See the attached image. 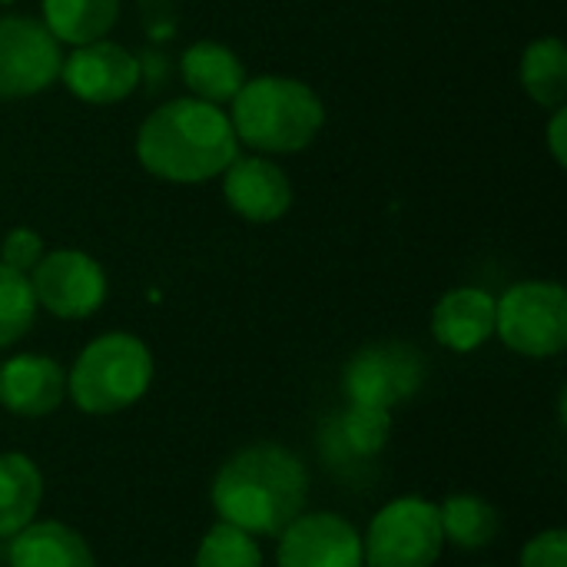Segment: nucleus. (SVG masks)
<instances>
[{
	"instance_id": "1",
	"label": "nucleus",
	"mask_w": 567,
	"mask_h": 567,
	"mask_svg": "<svg viewBox=\"0 0 567 567\" xmlns=\"http://www.w3.org/2000/svg\"><path fill=\"white\" fill-rule=\"evenodd\" d=\"M213 508L219 522L243 532L279 538L306 508L309 472L296 452L259 442L236 452L213 478Z\"/></svg>"
},
{
	"instance_id": "2",
	"label": "nucleus",
	"mask_w": 567,
	"mask_h": 567,
	"mask_svg": "<svg viewBox=\"0 0 567 567\" xmlns=\"http://www.w3.org/2000/svg\"><path fill=\"white\" fill-rule=\"evenodd\" d=\"M143 169L169 183H203L239 156L229 116L206 100H173L153 110L136 133Z\"/></svg>"
},
{
	"instance_id": "3",
	"label": "nucleus",
	"mask_w": 567,
	"mask_h": 567,
	"mask_svg": "<svg viewBox=\"0 0 567 567\" xmlns=\"http://www.w3.org/2000/svg\"><path fill=\"white\" fill-rule=\"evenodd\" d=\"M233 133L262 153H296L316 140L326 123L322 100L299 80L256 76L233 96Z\"/></svg>"
},
{
	"instance_id": "4",
	"label": "nucleus",
	"mask_w": 567,
	"mask_h": 567,
	"mask_svg": "<svg viewBox=\"0 0 567 567\" xmlns=\"http://www.w3.org/2000/svg\"><path fill=\"white\" fill-rule=\"evenodd\" d=\"M153 382V355L130 332L93 339L66 375L73 405L86 415H116L136 405Z\"/></svg>"
},
{
	"instance_id": "5",
	"label": "nucleus",
	"mask_w": 567,
	"mask_h": 567,
	"mask_svg": "<svg viewBox=\"0 0 567 567\" xmlns=\"http://www.w3.org/2000/svg\"><path fill=\"white\" fill-rule=\"evenodd\" d=\"M445 538L439 505L425 498H395L372 522L362 538L365 567H435Z\"/></svg>"
},
{
	"instance_id": "6",
	"label": "nucleus",
	"mask_w": 567,
	"mask_h": 567,
	"mask_svg": "<svg viewBox=\"0 0 567 567\" xmlns=\"http://www.w3.org/2000/svg\"><path fill=\"white\" fill-rule=\"evenodd\" d=\"M495 332L528 359H551L567 346V292L558 282H518L495 302Z\"/></svg>"
},
{
	"instance_id": "7",
	"label": "nucleus",
	"mask_w": 567,
	"mask_h": 567,
	"mask_svg": "<svg viewBox=\"0 0 567 567\" xmlns=\"http://www.w3.org/2000/svg\"><path fill=\"white\" fill-rule=\"evenodd\" d=\"M425 385V355L409 342H375L342 369V392L352 405L392 412Z\"/></svg>"
},
{
	"instance_id": "8",
	"label": "nucleus",
	"mask_w": 567,
	"mask_h": 567,
	"mask_svg": "<svg viewBox=\"0 0 567 567\" xmlns=\"http://www.w3.org/2000/svg\"><path fill=\"white\" fill-rule=\"evenodd\" d=\"M392 439V415L369 405L346 402L319 425V458L349 485H362Z\"/></svg>"
},
{
	"instance_id": "9",
	"label": "nucleus",
	"mask_w": 567,
	"mask_h": 567,
	"mask_svg": "<svg viewBox=\"0 0 567 567\" xmlns=\"http://www.w3.org/2000/svg\"><path fill=\"white\" fill-rule=\"evenodd\" d=\"M60 40L33 17L0 20V100L33 96L60 76Z\"/></svg>"
},
{
	"instance_id": "10",
	"label": "nucleus",
	"mask_w": 567,
	"mask_h": 567,
	"mask_svg": "<svg viewBox=\"0 0 567 567\" xmlns=\"http://www.w3.org/2000/svg\"><path fill=\"white\" fill-rule=\"evenodd\" d=\"M30 289L37 306L56 319H86L106 299V276L96 259L76 249H56L40 256L30 269Z\"/></svg>"
},
{
	"instance_id": "11",
	"label": "nucleus",
	"mask_w": 567,
	"mask_h": 567,
	"mask_svg": "<svg viewBox=\"0 0 567 567\" xmlns=\"http://www.w3.org/2000/svg\"><path fill=\"white\" fill-rule=\"evenodd\" d=\"M279 567H365L362 561V535L355 525L332 512L299 515L282 535L276 548Z\"/></svg>"
},
{
	"instance_id": "12",
	"label": "nucleus",
	"mask_w": 567,
	"mask_h": 567,
	"mask_svg": "<svg viewBox=\"0 0 567 567\" xmlns=\"http://www.w3.org/2000/svg\"><path fill=\"white\" fill-rule=\"evenodd\" d=\"M63 83L70 86L73 96L106 106L116 100H126L136 83H140V63L130 50L106 43V40H93L76 47L63 63H60Z\"/></svg>"
},
{
	"instance_id": "13",
	"label": "nucleus",
	"mask_w": 567,
	"mask_h": 567,
	"mask_svg": "<svg viewBox=\"0 0 567 567\" xmlns=\"http://www.w3.org/2000/svg\"><path fill=\"white\" fill-rule=\"evenodd\" d=\"M226 203L249 223H276L292 203L289 176L262 156H236L223 179Z\"/></svg>"
},
{
	"instance_id": "14",
	"label": "nucleus",
	"mask_w": 567,
	"mask_h": 567,
	"mask_svg": "<svg viewBox=\"0 0 567 567\" xmlns=\"http://www.w3.org/2000/svg\"><path fill=\"white\" fill-rule=\"evenodd\" d=\"M66 375L50 355H13L0 365V405L20 419H43L60 409Z\"/></svg>"
},
{
	"instance_id": "15",
	"label": "nucleus",
	"mask_w": 567,
	"mask_h": 567,
	"mask_svg": "<svg viewBox=\"0 0 567 567\" xmlns=\"http://www.w3.org/2000/svg\"><path fill=\"white\" fill-rule=\"evenodd\" d=\"M432 332L452 352L482 349L495 336V299L475 286L445 292L432 312Z\"/></svg>"
},
{
	"instance_id": "16",
	"label": "nucleus",
	"mask_w": 567,
	"mask_h": 567,
	"mask_svg": "<svg viewBox=\"0 0 567 567\" xmlns=\"http://www.w3.org/2000/svg\"><path fill=\"white\" fill-rule=\"evenodd\" d=\"M10 567H96L80 532L63 522H30L10 538Z\"/></svg>"
},
{
	"instance_id": "17",
	"label": "nucleus",
	"mask_w": 567,
	"mask_h": 567,
	"mask_svg": "<svg viewBox=\"0 0 567 567\" xmlns=\"http://www.w3.org/2000/svg\"><path fill=\"white\" fill-rule=\"evenodd\" d=\"M183 80L196 93V100L219 106V103H229L243 90L246 70L229 47L199 40L183 53Z\"/></svg>"
},
{
	"instance_id": "18",
	"label": "nucleus",
	"mask_w": 567,
	"mask_h": 567,
	"mask_svg": "<svg viewBox=\"0 0 567 567\" xmlns=\"http://www.w3.org/2000/svg\"><path fill=\"white\" fill-rule=\"evenodd\" d=\"M43 502V475L33 458L20 452L0 455V538L23 532Z\"/></svg>"
},
{
	"instance_id": "19",
	"label": "nucleus",
	"mask_w": 567,
	"mask_h": 567,
	"mask_svg": "<svg viewBox=\"0 0 567 567\" xmlns=\"http://www.w3.org/2000/svg\"><path fill=\"white\" fill-rule=\"evenodd\" d=\"M120 17V0H43V27L73 47L103 40Z\"/></svg>"
},
{
	"instance_id": "20",
	"label": "nucleus",
	"mask_w": 567,
	"mask_h": 567,
	"mask_svg": "<svg viewBox=\"0 0 567 567\" xmlns=\"http://www.w3.org/2000/svg\"><path fill=\"white\" fill-rule=\"evenodd\" d=\"M439 525H442L445 542H452L455 548H465V551H478L498 538L502 518H498L495 505H488L478 495L462 492V495H449L439 505Z\"/></svg>"
},
{
	"instance_id": "21",
	"label": "nucleus",
	"mask_w": 567,
	"mask_h": 567,
	"mask_svg": "<svg viewBox=\"0 0 567 567\" xmlns=\"http://www.w3.org/2000/svg\"><path fill=\"white\" fill-rule=\"evenodd\" d=\"M522 83L542 106H561L567 96V50L558 37L535 40L522 56Z\"/></svg>"
},
{
	"instance_id": "22",
	"label": "nucleus",
	"mask_w": 567,
	"mask_h": 567,
	"mask_svg": "<svg viewBox=\"0 0 567 567\" xmlns=\"http://www.w3.org/2000/svg\"><path fill=\"white\" fill-rule=\"evenodd\" d=\"M37 316V299L30 289V276L0 262V349L20 342Z\"/></svg>"
},
{
	"instance_id": "23",
	"label": "nucleus",
	"mask_w": 567,
	"mask_h": 567,
	"mask_svg": "<svg viewBox=\"0 0 567 567\" xmlns=\"http://www.w3.org/2000/svg\"><path fill=\"white\" fill-rule=\"evenodd\" d=\"M196 567H262V551L249 532L216 522L196 548Z\"/></svg>"
},
{
	"instance_id": "24",
	"label": "nucleus",
	"mask_w": 567,
	"mask_h": 567,
	"mask_svg": "<svg viewBox=\"0 0 567 567\" xmlns=\"http://www.w3.org/2000/svg\"><path fill=\"white\" fill-rule=\"evenodd\" d=\"M40 256H43V239L33 229H23V226L10 229L0 243V262L23 272V276L40 262Z\"/></svg>"
},
{
	"instance_id": "25",
	"label": "nucleus",
	"mask_w": 567,
	"mask_h": 567,
	"mask_svg": "<svg viewBox=\"0 0 567 567\" xmlns=\"http://www.w3.org/2000/svg\"><path fill=\"white\" fill-rule=\"evenodd\" d=\"M522 567H567V535L561 528L535 535L525 551H522Z\"/></svg>"
},
{
	"instance_id": "26",
	"label": "nucleus",
	"mask_w": 567,
	"mask_h": 567,
	"mask_svg": "<svg viewBox=\"0 0 567 567\" xmlns=\"http://www.w3.org/2000/svg\"><path fill=\"white\" fill-rule=\"evenodd\" d=\"M567 110L565 106H555V116H551V126H548V146H551V156L558 166L567 163Z\"/></svg>"
}]
</instances>
